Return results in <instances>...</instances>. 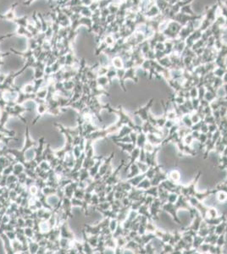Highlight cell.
Masks as SVG:
<instances>
[{
    "label": "cell",
    "mask_w": 227,
    "mask_h": 254,
    "mask_svg": "<svg viewBox=\"0 0 227 254\" xmlns=\"http://www.w3.org/2000/svg\"><path fill=\"white\" fill-rule=\"evenodd\" d=\"M81 1H82V5L89 7V6H90V4L93 3V0H81Z\"/></svg>",
    "instance_id": "13"
},
{
    "label": "cell",
    "mask_w": 227,
    "mask_h": 254,
    "mask_svg": "<svg viewBox=\"0 0 227 254\" xmlns=\"http://www.w3.org/2000/svg\"><path fill=\"white\" fill-rule=\"evenodd\" d=\"M89 9L92 10V12L93 13L94 11H96L97 9H99V5H98V0H93V3L90 4Z\"/></svg>",
    "instance_id": "10"
},
{
    "label": "cell",
    "mask_w": 227,
    "mask_h": 254,
    "mask_svg": "<svg viewBox=\"0 0 227 254\" xmlns=\"http://www.w3.org/2000/svg\"><path fill=\"white\" fill-rule=\"evenodd\" d=\"M18 5V2H16L15 4H13L11 8L9 9L5 14H0V19L3 20H9L13 21L16 17V6Z\"/></svg>",
    "instance_id": "1"
},
{
    "label": "cell",
    "mask_w": 227,
    "mask_h": 254,
    "mask_svg": "<svg viewBox=\"0 0 227 254\" xmlns=\"http://www.w3.org/2000/svg\"><path fill=\"white\" fill-rule=\"evenodd\" d=\"M78 5H82L81 0H70L63 7H74V6H78Z\"/></svg>",
    "instance_id": "9"
},
{
    "label": "cell",
    "mask_w": 227,
    "mask_h": 254,
    "mask_svg": "<svg viewBox=\"0 0 227 254\" xmlns=\"http://www.w3.org/2000/svg\"><path fill=\"white\" fill-rule=\"evenodd\" d=\"M170 177H171V179L174 180L175 181H177V180H180V174H179V172H178V171L174 170L171 172V174H170Z\"/></svg>",
    "instance_id": "11"
},
{
    "label": "cell",
    "mask_w": 227,
    "mask_h": 254,
    "mask_svg": "<svg viewBox=\"0 0 227 254\" xmlns=\"http://www.w3.org/2000/svg\"></svg>",
    "instance_id": "16"
},
{
    "label": "cell",
    "mask_w": 227,
    "mask_h": 254,
    "mask_svg": "<svg viewBox=\"0 0 227 254\" xmlns=\"http://www.w3.org/2000/svg\"><path fill=\"white\" fill-rule=\"evenodd\" d=\"M22 91L26 94H31L33 91H35V86L32 83L26 84L22 88Z\"/></svg>",
    "instance_id": "6"
},
{
    "label": "cell",
    "mask_w": 227,
    "mask_h": 254,
    "mask_svg": "<svg viewBox=\"0 0 227 254\" xmlns=\"http://www.w3.org/2000/svg\"><path fill=\"white\" fill-rule=\"evenodd\" d=\"M31 18H32V23L35 25V26L37 28V30L39 32H42V24H41V21H40L39 18L37 16V11H34V12L32 13Z\"/></svg>",
    "instance_id": "4"
},
{
    "label": "cell",
    "mask_w": 227,
    "mask_h": 254,
    "mask_svg": "<svg viewBox=\"0 0 227 254\" xmlns=\"http://www.w3.org/2000/svg\"><path fill=\"white\" fill-rule=\"evenodd\" d=\"M36 0H25L23 2V5L25 6H30L32 3H34Z\"/></svg>",
    "instance_id": "15"
},
{
    "label": "cell",
    "mask_w": 227,
    "mask_h": 254,
    "mask_svg": "<svg viewBox=\"0 0 227 254\" xmlns=\"http://www.w3.org/2000/svg\"><path fill=\"white\" fill-rule=\"evenodd\" d=\"M12 22H14L15 24L17 25V26L26 27L27 25L29 24V22H30V20H29L27 15H26L20 16V17H17V16H16V18H15V20H13Z\"/></svg>",
    "instance_id": "2"
},
{
    "label": "cell",
    "mask_w": 227,
    "mask_h": 254,
    "mask_svg": "<svg viewBox=\"0 0 227 254\" xmlns=\"http://www.w3.org/2000/svg\"><path fill=\"white\" fill-rule=\"evenodd\" d=\"M15 33H16V36H24V37H26V39L31 38V37H33L31 32L27 30V28L23 27V26H17Z\"/></svg>",
    "instance_id": "3"
},
{
    "label": "cell",
    "mask_w": 227,
    "mask_h": 254,
    "mask_svg": "<svg viewBox=\"0 0 227 254\" xmlns=\"http://www.w3.org/2000/svg\"><path fill=\"white\" fill-rule=\"evenodd\" d=\"M80 15L82 16H83V17H89V18H91L92 15H93V12H92V10L89 9V7L83 5L82 9V10H81V12H80Z\"/></svg>",
    "instance_id": "7"
},
{
    "label": "cell",
    "mask_w": 227,
    "mask_h": 254,
    "mask_svg": "<svg viewBox=\"0 0 227 254\" xmlns=\"http://www.w3.org/2000/svg\"><path fill=\"white\" fill-rule=\"evenodd\" d=\"M104 43H105L107 46H108V45H109V46H111V45L113 43V39L112 38V36H106L105 40H104Z\"/></svg>",
    "instance_id": "12"
},
{
    "label": "cell",
    "mask_w": 227,
    "mask_h": 254,
    "mask_svg": "<svg viewBox=\"0 0 227 254\" xmlns=\"http://www.w3.org/2000/svg\"><path fill=\"white\" fill-rule=\"evenodd\" d=\"M112 63H113V67L116 68L118 70H120V69H122V67H123V62H122V60L120 57H115V58H113Z\"/></svg>",
    "instance_id": "8"
},
{
    "label": "cell",
    "mask_w": 227,
    "mask_h": 254,
    "mask_svg": "<svg viewBox=\"0 0 227 254\" xmlns=\"http://www.w3.org/2000/svg\"><path fill=\"white\" fill-rule=\"evenodd\" d=\"M39 45H38V43L35 37H31V38H28L27 39V48L28 49H31V50H34L36 48H37Z\"/></svg>",
    "instance_id": "5"
},
{
    "label": "cell",
    "mask_w": 227,
    "mask_h": 254,
    "mask_svg": "<svg viewBox=\"0 0 227 254\" xmlns=\"http://www.w3.org/2000/svg\"><path fill=\"white\" fill-rule=\"evenodd\" d=\"M218 198H219V200L220 202H222V201H225V200L226 199V196H225V194L224 192H220V193L218 195Z\"/></svg>",
    "instance_id": "14"
}]
</instances>
